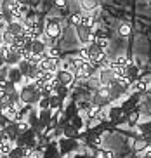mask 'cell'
<instances>
[{
	"label": "cell",
	"instance_id": "obj_23",
	"mask_svg": "<svg viewBox=\"0 0 151 158\" xmlns=\"http://www.w3.org/2000/svg\"><path fill=\"white\" fill-rule=\"evenodd\" d=\"M92 158H113V153L111 151H106L103 148H96L94 153H92Z\"/></svg>",
	"mask_w": 151,
	"mask_h": 158
},
{
	"label": "cell",
	"instance_id": "obj_22",
	"mask_svg": "<svg viewBox=\"0 0 151 158\" xmlns=\"http://www.w3.org/2000/svg\"><path fill=\"white\" fill-rule=\"evenodd\" d=\"M139 116H141L139 110H132V111H128V113H127V123H128L130 127H134V125L139 122Z\"/></svg>",
	"mask_w": 151,
	"mask_h": 158
},
{
	"label": "cell",
	"instance_id": "obj_14",
	"mask_svg": "<svg viewBox=\"0 0 151 158\" xmlns=\"http://www.w3.org/2000/svg\"><path fill=\"white\" fill-rule=\"evenodd\" d=\"M80 135H82V132H78L77 129H73L69 123L63 127V137H66V139H75V141H78V137H80Z\"/></svg>",
	"mask_w": 151,
	"mask_h": 158
},
{
	"label": "cell",
	"instance_id": "obj_27",
	"mask_svg": "<svg viewBox=\"0 0 151 158\" xmlns=\"http://www.w3.org/2000/svg\"><path fill=\"white\" fill-rule=\"evenodd\" d=\"M94 42L97 44V47H99L101 51H104V52H106V49H108V45H110V40H108V38H97Z\"/></svg>",
	"mask_w": 151,
	"mask_h": 158
},
{
	"label": "cell",
	"instance_id": "obj_29",
	"mask_svg": "<svg viewBox=\"0 0 151 158\" xmlns=\"http://www.w3.org/2000/svg\"><path fill=\"white\" fill-rule=\"evenodd\" d=\"M10 122H9V118H7V116L4 115V113H0V130H4L5 127L9 125Z\"/></svg>",
	"mask_w": 151,
	"mask_h": 158
},
{
	"label": "cell",
	"instance_id": "obj_10",
	"mask_svg": "<svg viewBox=\"0 0 151 158\" xmlns=\"http://www.w3.org/2000/svg\"><path fill=\"white\" fill-rule=\"evenodd\" d=\"M7 82L14 84L16 87H21V82H23V75L19 73V70L14 66V68H9V75H7Z\"/></svg>",
	"mask_w": 151,
	"mask_h": 158
},
{
	"label": "cell",
	"instance_id": "obj_35",
	"mask_svg": "<svg viewBox=\"0 0 151 158\" xmlns=\"http://www.w3.org/2000/svg\"><path fill=\"white\" fill-rule=\"evenodd\" d=\"M0 158H7V156H0Z\"/></svg>",
	"mask_w": 151,
	"mask_h": 158
},
{
	"label": "cell",
	"instance_id": "obj_9",
	"mask_svg": "<svg viewBox=\"0 0 151 158\" xmlns=\"http://www.w3.org/2000/svg\"><path fill=\"white\" fill-rule=\"evenodd\" d=\"M78 113H80V111H78L77 102H69L68 106H64V108H63V120L69 123V120H71L75 115H78Z\"/></svg>",
	"mask_w": 151,
	"mask_h": 158
},
{
	"label": "cell",
	"instance_id": "obj_1",
	"mask_svg": "<svg viewBox=\"0 0 151 158\" xmlns=\"http://www.w3.org/2000/svg\"><path fill=\"white\" fill-rule=\"evenodd\" d=\"M19 98H21V104L33 108L35 104H38L42 96L37 89L33 87V84H30V85H24V87L19 89Z\"/></svg>",
	"mask_w": 151,
	"mask_h": 158
},
{
	"label": "cell",
	"instance_id": "obj_34",
	"mask_svg": "<svg viewBox=\"0 0 151 158\" xmlns=\"http://www.w3.org/2000/svg\"><path fill=\"white\" fill-rule=\"evenodd\" d=\"M5 64V61H4V56H2V54H0V68H2V66Z\"/></svg>",
	"mask_w": 151,
	"mask_h": 158
},
{
	"label": "cell",
	"instance_id": "obj_2",
	"mask_svg": "<svg viewBox=\"0 0 151 158\" xmlns=\"http://www.w3.org/2000/svg\"><path fill=\"white\" fill-rule=\"evenodd\" d=\"M44 23H45V26H44V37H47L49 40H54L56 42L61 37V31H63V28H61L63 19L61 18H47Z\"/></svg>",
	"mask_w": 151,
	"mask_h": 158
},
{
	"label": "cell",
	"instance_id": "obj_8",
	"mask_svg": "<svg viewBox=\"0 0 151 158\" xmlns=\"http://www.w3.org/2000/svg\"><path fill=\"white\" fill-rule=\"evenodd\" d=\"M56 80L63 87H71L75 84V75L71 71H56Z\"/></svg>",
	"mask_w": 151,
	"mask_h": 158
},
{
	"label": "cell",
	"instance_id": "obj_6",
	"mask_svg": "<svg viewBox=\"0 0 151 158\" xmlns=\"http://www.w3.org/2000/svg\"><path fill=\"white\" fill-rule=\"evenodd\" d=\"M75 31H77L78 35V40L83 44V45H89L90 42H94V37H92V33H94V30L92 28H85V26H77L75 28Z\"/></svg>",
	"mask_w": 151,
	"mask_h": 158
},
{
	"label": "cell",
	"instance_id": "obj_26",
	"mask_svg": "<svg viewBox=\"0 0 151 158\" xmlns=\"http://www.w3.org/2000/svg\"><path fill=\"white\" fill-rule=\"evenodd\" d=\"M16 127H18V132H19V135H24L28 132V130L31 129V127L28 125V122L26 120H21V122H18L16 123Z\"/></svg>",
	"mask_w": 151,
	"mask_h": 158
},
{
	"label": "cell",
	"instance_id": "obj_28",
	"mask_svg": "<svg viewBox=\"0 0 151 158\" xmlns=\"http://www.w3.org/2000/svg\"><path fill=\"white\" fill-rule=\"evenodd\" d=\"M14 148H26V139L23 135H18V139L14 141Z\"/></svg>",
	"mask_w": 151,
	"mask_h": 158
},
{
	"label": "cell",
	"instance_id": "obj_4",
	"mask_svg": "<svg viewBox=\"0 0 151 158\" xmlns=\"http://www.w3.org/2000/svg\"><path fill=\"white\" fill-rule=\"evenodd\" d=\"M57 148H59V155H61V156H66L68 153H71V151H75V149L80 148V144H78V141H75V139L61 137V139L57 141Z\"/></svg>",
	"mask_w": 151,
	"mask_h": 158
},
{
	"label": "cell",
	"instance_id": "obj_15",
	"mask_svg": "<svg viewBox=\"0 0 151 158\" xmlns=\"http://www.w3.org/2000/svg\"><path fill=\"white\" fill-rule=\"evenodd\" d=\"M146 89H148V82L146 80H142V78H139V80H136V82H132V85H130V89H128V92L141 94V92H144Z\"/></svg>",
	"mask_w": 151,
	"mask_h": 158
},
{
	"label": "cell",
	"instance_id": "obj_20",
	"mask_svg": "<svg viewBox=\"0 0 151 158\" xmlns=\"http://www.w3.org/2000/svg\"><path fill=\"white\" fill-rule=\"evenodd\" d=\"M82 21H83V12L82 10H75L73 14L69 16V19H68V24H71V26H80L82 24Z\"/></svg>",
	"mask_w": 151,
	"mask_h": 158
},
{
	"label": "cell",
	"instance_id": "obj_33",
	"mask_svg": "<svg viewBox=\"0 0 151 158\" xmlns=\"http://www.w3.org/2000/svg\"><path fill=\"white\" fill-rule=\"evenodd\" d=\"M71 158H90V155H87V153H75Z\"/></svg>",
	"mask_w": 151,
	"mask_h": 158
},
{
	"label": "cell",
	"instance_id": "obj_5",
	"mask_svg": "<svg viewBox=\"0 0 151 158\" xmlns=\"http://www.w3.org/2000/svg\"><path fill=\"white\" fill-rule=\"evenodd\" d=\"M59 59H54V57H49L44 54L42 61L38 63V68H40L42 73H56L57 71V63H59Z\"/></svg>",
	"mask_w": 151,
	"mask_h": 158
},
{
	"label": "cell",
	"instance_id": "obj_19",
	"mask_svg": "<svg viewBox=\"0 0 151 158\" xmlns=\"http://www.w3.org/2000/svg\"><path fill=\"white\" fill-rule=\"evenodd\" d=\"M12 148H14V144L10 143L7 137H2V139H0V156H7Z\"/></svg>",
	"mask_w": 151,
	"mask_h": 158
},
{
	"label": "cell",
	"instance_id": "obj_11",
	"mask_svg": "<svg viewBox=\"0 0 151 158\" xmlns=\"http://www.w3.org/2000/svg\"><path fill=\"white\" fill-rule=\"evenodd\" d=\"M4 137H7V139L10 141V143L14 144V141L18 139V135H19V132H18V127H16V123H9V125L5 127L4 130Z\"/></svg>",
	"mask_w": 151,
	"mask_h": 158
},
{
	"label": "cell",
	"instance_id": "obj_16",
	"mask_svg": "<svg viewBox=\"0 0 151 158\" xmlns=\"http://www.w3.org/2000/svg\"><path fill=\"white\" fill-rule=\"evenodd\" d=\"M52 115H54V111H50V110H38V120H40L42 125H45V127L50 125Z\"/></svg>",
	"mask_w": 151,
	"mask_h": 158
},
{
	"label": "cell",
	"instance_id": "obj_25",
	"mask_svg": "<svg viewBox=\"0 0 151 158\" xmlns=\"http://www.w3.org/2000/svg\"><path fill=\"white\" fill-rule=\"evenodd\" d=\"M56 96H57V98L59 99H66V98H69V87H63V85H59V87L56 89Z\"/></svg>",
	"mask_w": 151,
	"mask_h": 158
},
{
	"label": "cell",
	"instance_id": "obj_21",
	"mask_svg": "<svg viewBox=\"0 0 151 158\" xmlns=\"http://www.w3.org/2000/svg\"><path fill=\"white\" fill-rule=\"evenodd\" d=\"M5 30H7L9 33H12L14 37L23 35V33H24V28H23V24H21V23H10V24H7V26H5Z\"/></svg>",
	"mask_w": 151,
	"mask_h": 158
},
{
	"label": "cell",
	"instance_id": "obj_24",
	"mask_svg": "<svg viewBox=\"0 0 151 158\" xmlns=\"http://www.w3.org/2000/svg\"><path fill=\"white\" fill-rule=\"evenodd\" d=\"M16 68L19 70V73L23 75V77H28V73H30V70H31V64H30L28 61H24V59H23L18 66H16Z\"/></svg>",
	"mask_w": 151,
	"mask_h": 158
},
{
	"label": "cell",
	"instance_id": "obj_37",
	"mask_svg": "<svg viewBox=\"0 0 151 158\" xmlns=\"http://www.w3.org/2000/svg\"><path fill=\"white\" fill-rule=\"evenodd\" d=\"M149 7H151V2H149Z\"/></svg>",
	"mask_w": 151,
	"mask_h": 158
},
{
	"label": "cell",
	"instance_id": "obj_31",
	"mask_svg": "<svg viewBox=\"0 0 151 158\" xmlns=\"http://www.w3.org/2000/svg\"><path fill=\"white\" fill-rule=\"evenodd\" d=\"M128 33H130V26H128V24H124V26H120V35L127 37Z\"/></svg>",
	"mask_w": 151,
	"mask_h": 158
},
{
	"label": "cell",
	"instance_id": "obj_17",
	"mask_svg": "<svg viewBox=\"0 0 151 158\" xmlns=\"http://www.w3.org/2000/svg\"><path fill=\"white\" fill-rule=\"evenodd\" d=\"M122 115H124V113H122V108H120V106H111L110 111H108V120H110L111 125H115L116 120H118Z\"/></svg>",
	"mask_w": 151,
	"mask_h": 158
},
{
	"label": "cell",
	"instance_id": "obj_3",
	"mask_svg": "<svg viewBox=\"0 0 151 158\" xmlns=\"http://www.w3.org/2000/svg\"><path fill=\"white\" fill-rule=\"evenodd\" d=\"M4 61H5V66H9V68H14V66H18L21 61H23V56H21V51L16 49V47H9L7 52L4 54Z\"/></svg>",
	"mask_w": 151,
	"mask_h": 158
},
{
	"label": "cell",
	"instance_id": "obj_38",
	"mask_svg": "<svg viewBox=\"0 0 151 158\" xmlns=\"http://www.w3.org/2000/svg\"><path fill=\"white\" fill-rule=\"evenodd\" d=\"M149 141H151V135H149Z\"/></svg>",
	"mask_w": 151,
	"mask_h": 158
},
{
	"label": "cell",
	"instance_id": "obj_32",
	"mask_svg": "<svg viewBox=\"0 0 151 158\" xmlns=\"http://www.w3.org/2000/svg\"><path fill=\"white\" fill-rule=\"evenodd\" d=\"M52 5H56V7H68V4H66V2H63V0H56Z\"/></svg>",
	"mask_w": 151,
	"mask_h": 158
},
{
	"label": "cell",
	"instance_id": "obj_30",
	"mask_svg": "<svg viewBox=\"0 0 151 158\" xmlns=\"http://www.w3.org/2000/svg\"><path fill=\"white\" fill-rule=\"evenodd\" d=\"M38 110H49V99H44L42 98L40 101H38Z\"/></svg>",
	"mask_w": 151,
	"mask_h": 158
},
{
	"label": "cell",
	"instance_id": "obj_13",
	"mask_svg": "<svg viewBox=\"0 0 151 158\" xmlns=\"http://www.w3.org/2000/svg\"><path fill=\"white\" fill-rule=\"evenodd\" d=\"M47 51V45L44 44V40L42 38H38V40H33L31 44V52L35 54V56H44Z\"/></svg>",
	"mask_w": 151,
	"mask_h": 158
},
{
	"label": "cell",
	"instance_id": "obj_18",
	"mask_svg": "<svg viewBox=\"0 0 151 158\" xmlns=\"http://www.w3.org/2000/svg\"><path fill=\"white\" fill-rule=\"evenodd\" d=\"M69 125L73 127V129H77L78 132H82L83 129H85V120H83V116L78 113V115H75L71 120H69Z\"/></svg>",
	"mask_w": 151,
	"mask_h": 158
},
{
	"label": "cell",
	"instance_id": "obj_7",
	"mask_svg": "<svg viewBox=\"0 0 151 158\" xmlns=\"http://www.w3.org/2000/svg\"><path fill=\"white\" fill-rule=\"evenodd\" d=\"M40 158H61L59 148H57V141H49L42 149V156Z\"/></svg>",
	"mask_w": 151,
	"mask_h": 158
},
{
	"label": "cell",
	"instance_id": "obj_36",
	"mask_svg": "<svg viewBox=\"0 0 151 158\" xmlns=\"http://www.w3.org/2000/svg\"><path fill=\"white\" fill-rule=\"evenodd\" d=\"M0 113H2V108H0Z\"/></svg>",
	"mask_w": 151,
	"mask_h": 158
},
{
	"label": "cell",
	"instance_id": "obj_12",
	"mask_svg": "<svg viewBox=\"0 0 151 158\" xmlns=\"http://www.w3.org/2000/svg\"><path fill=\"white\" fill-rule=\"evenodd\" d=\"M63 108H64V101L59 99L56 94H52L49 98V110L50 111H63Z\"/></svg>",
	"mask_w": 151,
	"mask_h": 158
}]
</instances>
